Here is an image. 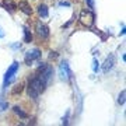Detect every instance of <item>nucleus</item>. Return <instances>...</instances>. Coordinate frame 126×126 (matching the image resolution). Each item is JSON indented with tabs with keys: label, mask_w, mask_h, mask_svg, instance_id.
<instances>
[{
	"label": "nucleus",
	"mask_w": 126,
	"mask_h": 126,
	"mask_svg": "<svg viewBox=\"0 0 126 126\" xmlns=\"http://www.w3.org/2000/svg\"><path fill=\"white\" fill-rule=\"evenodd\" d=\"M46 86H48L46 80H45L42 76H41V74H38V73H36L35 76L32 77L31 80H30V83H28V87H27L30 98L36 99V98H38V95L42 94V93L46 90Z\"/></svg>",
	"instance_id": "f257e3e1"
},
{
	"label": "nucleus",
	"mask_w": 126,
	"mask_h": 126,
	"mask_svg": "<svg viewBox=\"0 0 126 126\" xmlns=\"http://www.w3.org/2000/svg\"><path fill=\"white\" fill-rule=\"evenodd\" d=\"M79 21H80V24H83L84 27H93L95 23V14L93 10H81L80 13V17H79Z\"/></svg>",
	"instance_id": "f03ea898"
},
{
	"label": "nucleus",
	"mask_w": 126,
	"mask_h": 126,
	"mask_svg": "<svg viewBox=\"0 0 126 126\" xmlns=\"http://www.w3.org/2000/svg\"><path fill=\"white\" fill-rule=\"evenodd\" d=\"M18 69H20V63H18L17 60H14V62L11 63V66L7 69L6 74H4V81H3V87H4V88L9 86L10 83L14 81V77H16V74H17Z\"/></svg>",
	"instance_id": "7ed1b4c3"
},
{
	"label": "nucleus",
	"mask_w": 126,
	"mask_h": 126,
	"mask_svg": "<svg viewBox=\"0 0 126 126\" xmlns=\"http://www.w3.org/2000/svg\"><path fill=\"white\" fill-rule=\"evenodd\" d=\"M59 76H60V80L63 81H70L73 79V73L69 67V62L67 60H62L60 64H59Z\"/></svg>",
	"instance_id": "20e7f679"
},
{
	"label": "nucleus",
	"mask_w": 126,
	"mask_h": 126,
	"mask_svg": "<svg viewBox=\"0 0 126 126\" xmlns=\"http://www.w3.org/2000/svg\"><path fill=\"white\" fill-rule=\"evenodd\" d=\"M41 56H42L41 49L34 48V49H30L27 53H25V56H24V62H25V64H27V66H31L32 63L35 62V60H38Z\"/></svg>",
	"instance_id": "39448f33"
},
{
	"label": "nucleus",
	"mask_w": 126,
	"mask_h": 126,
	"mask_svg": "<svg viewBox=\"0 0 126 126\" xmlns=\"http://www.w3.org/2000/svg\"><path fill=\"white\" fill-rule=\"evenodd\" d=\"M35 31L38 38H41V39H48L49 38V27L46 24H44L42 21H38L35 24Z\"/></svg>",
	"instance_id": "423d86ee"
},
{
	"label": "nucleus",
	"mask_w": 126,
	"mask_h": 126,
	"mask_svg": "<svg viewBox=\"0 0 126 126\" xmlns=\"http://www.w3.org/2000/svg\"><path fill=\"white\" fill-rule=\"evenodd\" d=\"M115 64H116V56H115L113 53L108 55L107 59H105V62H104V64H102V72L104 73H108L109 70H112V69H113Z\"/></svg>",
	"instance_id": "0eeeda50"
},
{
	"label": "nucleus",
	"mask_w": 126,
	"mask_h": 126,
	"mask_svg": "<svg viewBox=\"0 0 126 126\" xmlns=\"http://www.w3.org/2000/svg\"><path fill=\"white\" fill-rule=\"evenodd\" d=\"M0 4L3 6V9H6L9 13H11V14H14L18 10L17 3H14L13 0H1V1H0Z\"/></svg>",
	"instance_id": "6e6552de"
},
{
	"label": "nucleus",
	"mask_w": 126,
	"mask_h": 126,
	"mask_svg": "<svg viewBox=\"0 0 126 126\" xmlns=\"http://www.w3.org/2000/svg\"><path fill=\"white\" fill-rule=\"evenodd\" d=\"M17 7L21 10L24 14H27V16H31L32 14V7H31V4H30V1H27V0H20L17 3Z\"/></svg>",
	"instance_id": "1a4fd4ad"
},
{
	"label": "nucleus",
	"mask_w": 126,
	"mask_h": 126,
	"mask_svg": "<svg viewBox=\"0 0 126 126\" xmlns=\"http://www.w3.org/2000/svg\"><path fill=\"white\" fill-rule=\"evenodd\" d=\"M36 13H38V16H39V17L46 18L48 16H49V10H48V6L44 4V3L38 4V7H36Z\"/></svg>",
	"instance_id": "9d476101"
},
{
	"label": "nucleus",
	"mask_w": 126,
	"mask_h": 126,
	"mask_svg": "<svg viewBox=\"0 0 126 126\" xmlns=\"http://www.w3.org/2000/svg\"><path fill=\"white\" fill-rule=\"evenodd\" d=\"M13 112L16 113V115H17V116L20 118V119H27V118H28V113L25 112V111H24V109L21 108V107H18V105L13 107Z\"/></svg>",
	"instance_id": "9b49d317"
},
{
	"label": "nucleus",
	"mask_w": 126,
	"mask_h": 126,
	"mask_svg": "<svg viewBox=\"0 0 126 126\" xmlns=\"http://www.w3.org/2000/svg\"><path fill=\"white\" fill-rule=\"evenodd\" d=\"M24 42L25 44H31L32 42V34L27 25H24Z\"/></svg>",
	"instance_id": "f8f14e48"
},
{
	"label": "nucleus",
	"mask_w": 126,
	"mask_h": 126,
	"mask_svg": "<svg viewBox=\"0 0 126 126\" xmlns=\"http://www.w3.org/2000/svg\"><path fill=\"white\" fill-rule=\"evenodd\" d=\"M24 83H20V84H16V87H14L13 90H11V95H18V94H21L24 91Z\"/></svg>",
	"instance_id": "ddd939ff"
},
{
	"label": "nucleus",
	"mask_w": 126,
	"mask_h": 126,
	"mask_svg": "<svg viewBox=\"0 0 126 126\" xmlns=\"http://www.w3.org/2000/svg\"><path fill=\"white\" fill-rule=\"evenodd\" d=\"M125 97H126V91L122 90L121 94L118 95V104H119V105H123V104H125Z\"/></svg>",
	"instance_id": "4468645a"
},
{
	"label": "nucleus",
	"mask_w": 126,
	"mask_h": 126,
	"mask_svg": "<svg viewBox=\"0 0 126 126\" xmlns=\"http://www.w3.org/2000/svg\"><path fill=\"white\" fill-rule=\"evenodd\" d=\"M6 109H9V102L0 99V112H4Z\"/></svg>",
	"instance_id": "2eb2a0df"
},
{
	"label": "nucleus",
	"mask_w": 126,
	"mask_h": 126,
	"mask_svg": "<svg viewBox=\"0 0 126 126\" xmlns=\"http://www.w3.org/2000/svg\"><path fill=\"white\" fill-rule=\"evenodd\" d=\"M98 69H99V62H98V59H94V60H93V72L97 73V72H98Z\"/></svg>",
	"instance_id": "dca6fc26"
},
{
	"label": "nucleus",
	"mask_w": 126,
	"mask_h": 126,
	"mask_svg": "<svg viewBox=\"0 0 126 126\" xmlns=\"http://www.w3.org/2000/svg\"><path fill=\"white\" fill-rule=\"evenodd\" d=\"M59 6H66V7H69L70 6V1H67V0H60L59 1Z\"/></svg>",
	"instance_id": "f3484780"
},
{
	"label": "nucleus",
	"mask_w": 126,
	"mask_h": 126,
	"mask_svg": "<svg viewBox=\"0 0 126 126\" xmlns=\"http://www.w3.org/2000/svg\"><path fill=\"white\" fill-rule=\"evenodd\" d=\"M87 1V4H88V7H90L91 10L94 9V0H86Z\"/></svg>",
	"instance_id": "a211bd4d"
},
{
	"label": "nucleus",
	"mask_w": 126,
	"mask_h": 126,
	"mask_svg": "<svg viewBox=\"0 0 126 126\" xmlns=\"http://www.w3.org/2000/svg\"><path fill=\"white\" fill-rule=\"evenodd\" d=\"M69 115H70V111H67V115H66V116L63 118V125H67V119H69Z\"/></svg>",
	"instance_id": "6ab92c4d"
},
{
	"label": "nucleus",
	"mask_w": 126,
	"mask_h": 126,
	"mask_svg": "<svg viewBox=\"0 0 126 126\" xmlns=\"http://www.w3.org/2000/svg\"><path fill=\"white\" fill-rule=\"evenodd\" d=\"M49 58L50 59H56V58H58V52H55V50H53V52H50Z\"/></svg>",
	"instance_id": "aec40b11"
},
{
	"label": "nucleus",
	"mask_w": 126,
	"mask_h": 126,
	"mask_svg": "<svg viewBox=\"0 0 126 126\" xmlns=\"http://www.w3.org/2000/svg\"><path fill=\"white\" fill-rule=\"evenodd\" d=\"M11 48L13 49H20L21 48V44H14V45H11Z\"/></svg>",
	"instance_id": "412c9836"
},
{
	"label": "nucleus",
	"mask_w": 126,
	"mask_h": 126,
	"mask_svg": "<svg viewBox=\"0 0 126 126\" xmlns=\"http://www.w3.org/2000/svg\"><path fill=\"white\" fill-rule=\"evenodd\" d=\"M4 32H3V30H1V28H0V38H4Z\"/></svg>",
	"instance_id": "4be33fe9"
}]
</instances>
